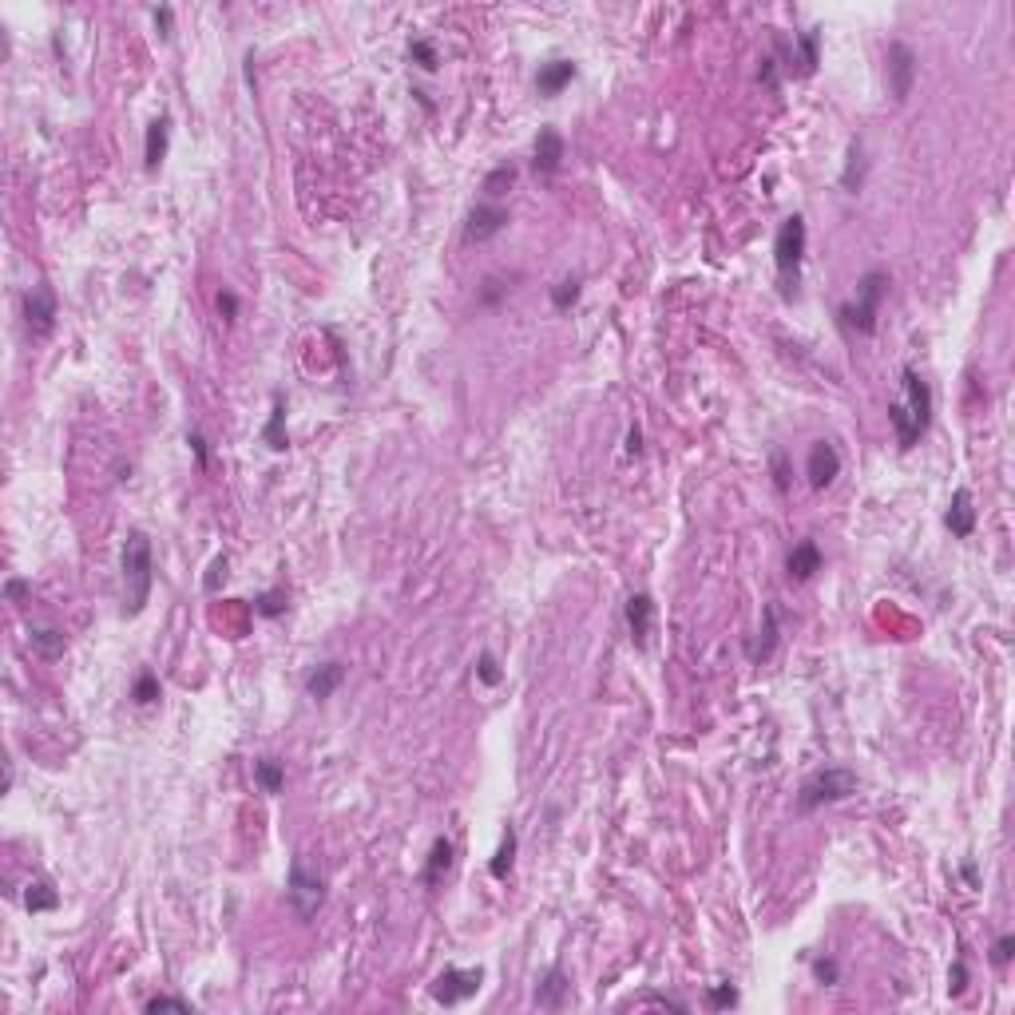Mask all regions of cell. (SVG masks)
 <instances>
[{
	"mask_svg": "<svg viewBox=\"0 0 1015 1015\" xmlns=\"http://www.w3.org/2000/svg\"><path fill=\"white\" fill-rule=\"evenodd\" d=\"M286 900L297 920H313L318 908L326 904V876L305 868L302 857H294L289 860V876H286Z\"/></svg>",
	"mask_w": 1015,
	"mask_h": 1015,
	"instance_id": "cell-6",
	"label": "cell"
},
{
	"mask_svg": "<svg viewBox=\"0 0 1015 1015\" xmlns=\"http://www.w3.org/2000/svg\"><path fill=\"white\" fill-rule=\"evenodd\" d=\"M226 567H230V559H226V556H215V564H210L207 579H202V591H210V595H215V591H218V583H223V579H226Z\"/></svg>",
	"mask_w": 1015,
	"mask_h": 1015,
	"instance_id": "cell-37",
	"label": "cell"
},
{
	"mask_svg": "<svg viewBox=\"0 0 1015 1015\" xmlns=\"http://www.w3.org/2000/svg\"><path fill=\"white\" fill-rule=\"evenodd\" d=\"M884 294H889V274H884V270H868V274H860L857 297L837 310L841 329H845V334H860V337L876 334V318H881Z\"/></svg>",
	"mask_w": 1015,
	"mask_h": 1015,
	"instance_id": "cell-4",
	"label": "cell"
},
{
	"mask_svg": "<svg viewBox=\"0 0 1015 1015\" xmlns=\"http://www.w3.org/2000/svg\"><path fill=\"white\" fill-rule=\"evenodd\" d=\"M155 28H159V36L163 40H170V32H175V12L163 4V8H155Z\"/></svg>",
	"mask_w": 1015,
	"mask_h": 1015,
	"instance_id": "cell-43",
	"label": "cell"
},
{
	"mask_svg": "<svg viewBox=\"0 0 1015 1015\" xmlns=\"http://www.w3.org/2000/svg\"><path fill=\"white\" fill-rule=\"evenodd\" d=\"M484 984L480 968H445L437 979H432V1000L445 1003V1008H456V1003L472 1000Z\"/></svg>",
	"mask_w": 1015,
	"mask_h": 1015,
	"instance_id": "cell-7",
	"label": "cell"
},
{
	"mask_svg": "<svg viewBox=\"0 0 1015 1015\" xmlns=\"http://www.w3.org/2000/svg\"><path fill=\"white\" fill-rule=\"evenodd\" d=\"M56 904H59L56 889H52V884H44V881L28 884V892H24V908H28V912H52Z\"/></svg>",
	"mask_w": 1015,
	"mask_h": 1015,
	"instance_id": "cell-32",
	"label": "cell"
},
{
	"mask_svg": "<svg viewBox=\"0 0 1015 1015\" xmlns=\"http://www.w3.org/2000/svg\"><path fill=\"white\" fill-rule=\"evenodd\" d=\"M254 786H258L262 793H282L286 765L278 762V757H258V762H254Z\"/></svg>",
	"mask_w": 1015,
	"mask_h": 1015,
	"instance_id": "cell-25",
	"label": "cell"
},
{
	"mask_svg": "<svg viewBox=\"0 0 1015 1015\" xmlns=\"http://www.w3.org/2000/svg\"><path fill=\"white\" fill-rule=\"evenodd\" d=\"M733 1003H738V987H730V984L710 987V1008H733Z\"/></svg>",
	"mask_w": 1015,
	"mask_h": 1015,
	"instance_id": "cell-39",
	"label": "cell"
},
{
	"mask_svg": "<svg viewBox=\"0 0 1015 1015\" xmlns=\"http://www.w3.org/2000/svg\"><path fill=\"white\" fill-rule=\"evenodd\" d=\"M900 389H904V397L889 405V421H892V432H897V445L912 448V445H920V437L932 424V389H928V381L912 365L900 369Z\"/></svg>",
	"mask_w": 1015,
	"mask_h": 1015,
	"instance_id": "cell-1",
	"label": "cell"
},
{
	"mask_svg": "<svg viewBox=\"0 0 1015 1015\" xmlns=\"http://www.w3.org/2000/svg\"><path fill=\"white\" fill-rule=\"evenodd\" d=\"M865 167H868L865 143L852 139L849 143V163H845V170H841V186H845L849 194H860V186H865Z\"/></svg>",
	"mask_w": 1015,
	"mask_h": 1015,
	"instance_id": "cell-24",
	"label": "cell"
},
{
	"mask_svg": "<svg viewBox=\"0 0 1015 1015\" xmlns=\"http://www.w3.org/2000/svg\"><path fill=\"white\" fill-rule=\"evenodd\" d=\"M757 80L770 83V88H778V59L765 56V59H762V67H757Z\"/></svg>",
	"mask_w": 1015,
	"mask_h": 1015,
	"instance_id": "cell-46",
	"label": "cell"
},
{
	"mask_svg": "<svg viewBox=\"0 0 1015 1015\" xmlns=\"http://www.w3.org/2000/svg\"><path fill=\"white\" fill-rule=\"evenodd\" d=\"M24 326L32 337H48L56 329V289L48 282L32 286L24 294Z\"/></svg>",
	"mask_w": 1015,
	"mask_h": 1015,
	"instance_id": "cell-9",
	"label": "cell"
},
{
	"mask_svg": "<svg viewBox=\"0 0 1015 1015\" xmlns=\"http://www.w3.org/2000/svg\"><path fill=\"white\" fill-rule=\"evenodd\" d=\"M805 242L809 230L801 215H789L786 223L778 226V238H773V266H778V294L781 302H793L801 286V262H805Z\"/></svg>",
	"mask_w": 1015,
	"mask_h": 1015,
	"instance_id": "cell-3",
	"label": "cell"
},
{
	"mask_svg": "<svg viewBox=\"0 0 1015 1015\" xmlns=\"http://www.w3.org/2000/svg\"><path fill=\"white\" fill-rule=\"evenodd\" d=\"M143 1008L147 1011H194L191 1000H178V995H151Z\"/></svg>",
	"mask_w": 1015,
	"mask_h": 1015,
	"instance_id": "cell-36",
	"label": "cell"
},
{
	"mask_svg": "<svg viewBox=\"0 0 1015 1015\" xmlns=\"http://www.w3.org/2000/svg\"><path fill=\"white\" fill-rule=\"evenodd\" d=\"M516 845H519V837H516V829H504V841H500V849H496V857L488 860V873L496 876V881H504V876L511 873V865H516Z\"/></svg>",
	"mask_w": 1015,
	"mask_h": 1015,
	"instance_id": "cell-26",
	"label": "cell"
},
{
	"mask_svg": "<svg viewBox=\"0 0 1015 1015\" xmlns=\"http://www.w3.org/2000/svg\"><path fill=\"white\" fill-rule=\"evenodd\" d=\"M773 646H778V607H765V622H762V630H757V638H749L746 643V654L754 662H765L773 654Z\"/></svg>",
	"mask_w": 1015,
	"mask_h": 1015,
	"instance_id": "cell-21",
	"label": "cell"
},
{
	"mask_svg": "<svg viewBox=\"0 0 1015 1015\" xmlns=\"http://www.w3.org/2000/svg\"><path fill=\"white\" fill-rule=\"evenodd\" d=\"M286 587H270V591H262L258 599H254V615H262V619H278V615H286Z\"/></svg>",
	"mask_w": 1015,
	"mask_h": 1015,
	"instance_id": "cell-31",
	"label": "cell"
},
{
	"mask_svg": "<svg viewBox=\"0 0 1015 1015\" xmlns=\"http://www.w3.org/2000/svg\"><path fill=\"white\" fill-rule=\"evenodd\" d=\"M159 694H163V686H159V675H155V670H143V675L135 678V686H131V698H135L139 706H151Z\"/></svg>",
	"mask_w": 1015,
	"mask_h": 1015,
	"instance_id": "cell-33",
	"label": "cell"
},
{
	"mask_svg": "<svg viewBox=\"0 0 1015 1015\" xmlns=\"http://www.w3.org/2000/svg\"><path fill=\"white\" fill-rule=\"evenodd\" d=\"M579 294H583V278H579V274H571V278H564V282H556V286H551V305H556L559 313H567L571 305L579 302Z\"/></svg>",
	"mask_w": 1015,
	"mask_h": 1015,
	"instance_id": "cell-29",
	"label": "cell"
},
{
	"mask_svg": "<svg viewBox=\"0 0 1015 1015\" xmlns=\"http://www.w3.org/2000/svg\"><path fill=\"white\" fill-rule=\"evenodd\" d=\"M813 979H817L821 987H833V984H837V979H841L837 960H833V956H817V960H813Z\"/></svg>",
	"mask_w": 1015,
	"mask_h": 1015,
	"instance_id": "cell-35",
	"label": "cell"
},
{
	"mask_svg": "<svg viewBox=\"0 0 1015 1015\" xmlns=\"http://www.w3.org/2000/svg\"><path fill=\"white\" fill-rule=\"evenodd\" d=\"M567 992H571L567 971L556 963V968L543 971V979L535 984V995H532V1000H535V1008H543V1011H559V1008L567 1003Z\"/></svg>",
	"mask_w": 1015,
	"mask_h": 1015,
	"instance_id": "cell-14",
	"label": "cell"
},
{
	"mask_svg": "<svg viewBox=\"0 0 1015 1015\" xmlns=\"http://www.w3.org/2000/svg\"><path fill=\"white\" fill-rule=\"evenodd\" d=\"M218 313H223V321H234L238 318V294L223 289V294H218Z\"/></svg>",
	"mask_w": 1015,
	"mask_h": 1015,
	"instance_id": "cell-44",
	"label": "cell"
},
{
	"mask_svg": "<svg viewBox=\"0 0 1015 1015\" xmlns=\"http://www.w3.org/2000/svg\"><path fill=\"white\" fill-rule=\"evenodd\" d=\"M773 480H778V488L786 492L789 488V472H786V452H773Z\"/></svg>",
	"mask_w": 1015,
	"mask_h": 1015,
	"instance_id": "cell-47",
	"label": "cell"
},
{
	"mask_svg": "<svg viewBox=\"0 0 1015 1015\" xmlns=\"http://www.w3.org/2000/svg\"><path fill=\"white\" fill-rule=\"evenodd\" d=\"M508 226V210L500 207V202H476L472 210H468V223H464V242H488V238H496L500 230Z\"/></svg>",
	"mask_w": 1015,
	"mask_h": 1015,
	"instance_id": "cell-10",
	"label": "cell"
},
{
	"mask_svg": "<svg viewBox=\"0 0 1015 1015\" xmlns=\"http://www.w3.org/2000/svg\"><path fill=\"white\" fill-rule=\"evenodd\" d=\"M849 793H857V773L845 765H825V770L809 773L797 789V813H813L821 805H837Z\"/></svg>",
	"mask_w": 1015,
	"mask_h": 1015,
	"instance_id": "cell-5",
	"label": "cell"
},
{
	"mask_svg": "<svg viewBox=\"0 0 1015 1015\" xmlns=\"http://www.w3.org/2000/svg\"><path fill=\"white\" fill-rule=\"evenodd\" d=\"M793 64H797V72L801 75H813L817 72V59H821V32L817 28H809V32H801L797 36V44H793ZM789 64V67H793Z\"/></svg>",
	"mask_w": 1015,
	"mask_h": 1015,
	"instance_id": "cell-22",
	"label": "cell"
},
{
	"mask_svg": "<svg viewBox=\"0 0 1015 1015\" xmlns=\"http://www.w3.org/2000/svg\"><path fill=\"white\" fill-rule=\"evenodd\" d=\"M884 75H889L892 99L904 104L912 96V83H916V52L904 40H889V48H884Z\"/></svg>",
	"mask_w": 1015,
	"mask_h": 1015,
	"instance_id": "cell-8",
	"label": "cell"
},
{
	"mask_svg": "<svg viewBox=\"0 0 1015 1015\" xmlns=\"http://www.w3.org/2000/svg\"><path fill=\"white\" fill-rule=\"evenodd\" d=\"M262 440H266L274 452H282L289 445V440H286V405H282V397H274V413H270L266 429H262Z\"/></svg>",
	"mask_w": 1015,
	"mask_h": 1015,
	"instance_id": "cell-28",
	"label": "cell"
},
{
	"mask_svg": "<svg viewBox=\"0 0 1015 1015\" xmlns=\"http://www.w3.org/2000/svg\"><path fill=\"white\" fill-rule=\"evenodd\" d=\"M28 646L40 654V659L52 662V659H59V654L67 651V638L59 635L56 627H32V630H28Z\"/></svg>",
	"mask_w": 1015,
	"mask_h": 1015,
	"instance_id": "cell-23",
	"label": "cell"
},
{
	"mask_svg": "<svg viewBox=\"0 0 1015 1015\" xmlns=\"http://www.w3.org/2000/svg\"><path fill=\"white\" fill-rule=\"evenodd\" d=\"M944 524H948V532L956 535V540H968V535L976 532V508H971V492L968 488H956L948 511H944Z\"/></svg>",
	"mask_w": 1015,
	"mask_h": 1015,
	"instance_id": "cell-17",
	"label": "cell"
},
{
	"mask_svg": "<svg viewBox=\"0 0 1015 1015\" xmlns=\"http://www.w3.org/2000/svg\"><path fill=\"white\" fill-rule=\"evenodd\" d=\"M813 571H821V548L813 540H801L786 559V575L793 583H805V579H813Z\"/></svg>",
	"mask_w": 1015,
	"mask_h": 1015,
	"instance_id": "cell-18",
	"label": "cell"
},
{
	"mask_svg": "<svg viewBox=\"0 0 1015 1015\" xmlns=\"http://www.w3.org/2000/svg\"><path fill=\"white\" fill-rule=\"evenodd\" d=\"M500 678H504V670H500V659L492 651H484L480 659H476V682L480 686H500Z\"/></svg>",
	"mask_w": 1015,
	"mask_h": 1015,
	"instance_id": "cell-34",
	"label": "cell"
},
{
	"mask_svg": "<svg viewBox=\"0 0 1015 1015\" xmlns=\"http://www.w3.org/2000/svg\"><path fill=\"white\" fill-rule=\"evenodd\" d=\"M516 183V163H500V167H492L488 175H484V199L488 202H496L500 194H508V186Z\"/></svg>",
	"mask_w": 1015,
	"mask_h": 1015,
	"instance_id": "cell-27",
	"label": "cell"
},
{
	"mask_svg": "<svg viewBox=\"0 0 1015 1015\" xmlns=\"http://www.w3.org/2000/svg\"><path fill=\"white\" fill-rule=\"evenodd\" d=\"M167 143H170V119L159 115L147 123V139H143V167L155 170L167 159Z\"/></svg>",
	"mask_w": 1015,
	"mask_h": 1015,
	"instance_id": "cell-19",
	"label": "cell"
},
{
	"mask_svg": "<svg viewBox=\"0 0 1015 1015\" xmlns=\"http://www.w3.org/2000/svg\"><path fill=\"white\" fill-rule=\"evenodd\" d=\"M448 868H452V841L437 837V841H432V849H429V860H424V873H421L424 889H437V884L448 876Z\"/></svg>",
	"mask_w": 1015,
	"mask_h": 1015,
	"instance_id": "cell-20",
	"label": "cell"
},
{
	"mask_svg": "<svg viewBox=\"0 0 1015 1015\" xmlns=\"http://www.w3.org/2000/svg\"><path fill=\"white\" fill-rule=\"evenodd\" d=\"M408 59H413L421 72H437L440 67V52H437V44L432 40H424V36H416V40H408Z\"/></svg>",
	"mask_w": 1015,
	"mask_h": 1015,
	"instance_id": "cell-30",
	"label": "cell"
},
{
	"mask_svg": "<svg viewBox=\"0 0 1015 1015\" xmlns=\"http://www.w3.org/2000/svg\"><path fill=\"white\" fill-rule=\"evenodd\" d=\"M1011 956H1015V936H1000V940L992 944V963L995 968H1008Z\"/></svg>",
	"mask_w": 1015,
	"mask_h": 1015,
	"instance_id": "cell-38",
	"label": "cell"
},
{
	"mask_svg": "<svg viewBox=\"0 0 1015 1015\" xmlns=\"http://www.w3.org/2000/svg\"><path fill=\"white\" fill-rule=\"evenodd\" d=\"M963 987H968V963L956 960V963H952V971H948V992L960 995Z\"/></svg>",
	"mask_w": 1015,
	"mask_h": 1015,
	"instance_id": "cell-40",
	"label": "cell"
},
{
	"mask_svg": "<svg viewBox=\"0 0 1015 1015\" xmlns=\"http://www.w3.org/2000/svg\"><path fill=\"white\" fill-rule=\"evenodd\" d=\"M186 445H191V452H194V464H199V468H207V464H210V456H207V440H202L199 432H191V437H186Z\"/></svg>",
	"mask_w": 1015,
	"mask_h": 1015,
	"instance_id": "cell-45",
	"label": "cell"
},
{
	"mask_svg": "<svg viewBox=\"0 0 1015 1015\" xmlns=\"http://www.w3.org/2000/svg\"><path fill=\"white\" fill-rule=\"evenodd\" d=\"M345 682V662L329 659L321 662V667H313L310 675H305V694L313 698V702H326V698H334V690Z\"/></svg>",
	"mask_w": 1015,
	"mask_h": 1015,
	"instance_id": "cell-16",
	"label": "cell"
},
{
	"mask_svg": "<svg viewBox=\"0 0 1015 1015\" xmlns=\"http://www.w3.org/2000/svg\"><path fill=\"white\" fill-rule=\"evenodd\" d=\"M151 583H155V559H151V540L147 532L131 527L123 540V615L135 619L143 615L151 599Z\"/></svg>",
	"mask_w": 1015,
	"mask_h": 1015,
	"instance_id": "cell-2",
	"label": "cell"
},
{
	"mask_svg": "<svg viewBox=\"0 0 1015 1015\" xmlns=\"http://www.w3.org/2000/svg\"><path fill=\"white\" fill-rule=\"evenodd\" d=\"M651 627H654V599L646 591L630 595L627 599V630H630V643L643 651L651 643Z\"/></svg>",
	"mask_w": 1015,
	"mask_h": 1015,
	"instance_id": "cell-12",
	"label": "cell"
},
{
	"mask_svg": "<svg viewBox=\"0 0 1015 1015\" xmlns=\"http://www.w3.org/2000/svg\"><path fill=\"white\" fill-rule=\"evenodd\" d=\"M643 1003H654V1008H670V1011H686V1003H682V1000H670V995H646Z\"/></svg>",
	"mask_w": 1015,
	"mask_h": 1015,
	"instance_id": "cell-48",
	"label": "cell"
},
{
	"mask_svg": "<svg viewBox=\"0 0 1015 1015\" xmlns=\"http://www.w3.org/2000/svg\"><path fill=\"white\" fill-rule=\"evenodd\" d=\"M28 591H32L28 579H8V583H4V599H8V603H20Z\"/></svg>",
	"mask_w": 1015,
	"mask_h": 1015,
	"instance_id": "cell-42",
	"label": "cell"
},
{
	"mask_svg": "<svg viewBox=\"0 0 1015 1015\" xmlns=\"http://www.w3.org/2000/svg\"><path fill=\"white\" fill-rule=\"evenodd\" d=\"M638 452H643V432L630 429L627 432V456H638Z\"/></svg>",
	"mask_w": 1015,
	"mask_h": 1015,
	"instance_id": "cell-49",
	"label": "cell"
},
{
	"mask_svg": "<svg viewBox=\"0 0 1015 1015\" xmlns=\"http://www.w3.org/2000/svg\"><path fill=\"white\" fill-rule=\"evenodd\" d=\"M575 75H579L575 59L556 56V59H548V64H540V72H535V91H540L543 99H551V96H559V91H564Z\"/></svg>",
	"mask_w": 1015,
	"mask_h": 1015,
	"instance_id": "cell-13",
	"label": "cell"
},
{
	"mask_svg": "<svg viewBox=\"0 0 1015 1015\" xmlns=\"http://www.w3.org/2000/svg\"><path fill=\"white\" fill-rule=\"evenodd\" d=\"M504 294H508V286H500L496 278H488V282H484V289H480V305H496Z\"/></svg>",
	"mask_w": 1015,
	"mask_h": 1015,
	"instance_id": "cell-41",
	"label": "cell"
},
{
	"mask_svg": "<svg viewBox=\"0 0 1015 1015\" xmlns=\"http://www.w3.org/2000/svg\"><path fill=\"white\" fill-rule=\"evenodd\" d=\"M532 167L540 170V175H556V170L564 167V135H559L556 127H540V135H535Z\"/></svg>",
	"mask_w": 1015,
	"mask_h": 1015,
	"instance_id": "cell-15",
	"label": "cell"
},
{
	"mask_svg": "<svg viewBox=\"0 0 1015 1015\" xmlns=\"http://www.w3.org/2000/svg\"><path fill=\"white\" fill-rule=\"evenodd\" d=\"M805 476H809V488H829L833 480L841 476V452L829 445V440H813L809 448V460H805Z\"/></svg>",
	"mask_w": 1015,
	"mask_h": 1015,
	"instance_id": "cell-11",
	"label": "cell"
}]
</instances>
